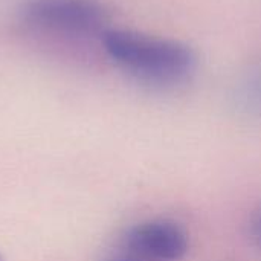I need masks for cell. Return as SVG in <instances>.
I'll return each instance as SVG.
<instances>
[{
    "instance_id": "2",
    "label": "cell",
    "mask_w": 261,
    "mask_h": 261,
    "mask_svg": "<svg viewBox=\"0 0 261 261\" xmlns=\"http://www.w3.org/2000/svg\"><path fill=\"white\" fill-rule=\"evenodd\" d=\"M21 21L37 35L66 43L102 44L110 29L107 12L92 0H32L24 6Z\"/></svg>"
},
{
    "instance_id": "3",
    "label": "cell",
    "mask_w": 261,
    "mask_h": 261,
    "mask_svg": "<svg viewBox=\"0 0 261 261\" xmlns=\"http://www.w3.org/2000/svg\"><path fill=\"white\" fill-rule=\"evenodd\" d=\"M124 246L141 260L179 261L188 251V234L174 220L154 219L130 228Z\"/></svg>"
},
{
    "instance_id": "1",
    "label": "cell",
    "mask_w": 261,
    "mask_h": 261,
    "mask_svg": "<svg viewBox=\"0 0 261 261\" xmlns=\"http://www.w3.org/2000/svg\"><path fill=\"white\" fill-rule=\"evenodd\" d=\"M102 52L132 78L159 87L185 83L197 67V57L185 43L136 31L109 29Z\"/></svg>"
},
{
    "instance_id": "4",
    "label": "cell",
    "mask_w": 261,
    "mask_h": 261,
    "mask_svg": "<svg viewBox=\"0 0 261 261\" xmlns=\"http://www.w3.org/2000/svg\"><path fill=\"white\" fill-rule=\"evenodd\" d=\"M251 236L252 240L261 248V211L255 214V217L251 222Z\"/></svg>"
}]
</instances>
